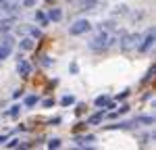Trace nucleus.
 I'll use <instances>...</instances> for the list:
<instances>
[{"label": "nucleus", "instance_id": "10", "mask_svg": "<svg viewBox=\"0 0 156 150\" xmlns=\"http://www.w3.org/2000/svg\"><path fill=\"white\" fill-rule=\"evenodd\" d=\"M9 54H11V46H0V61H4V59H9Z\"/></svg>", "mask_w": 156, "mask_h": 150}, {"label": "nucleus", "instance_id": "16", "mask_svg": "<svg viewBox=\"0 0 156 150\" xmlns=\"http://www.w3.org/2000/svg\"><path fill=\"white\" fill-rule=\"evenodd\" d=\"M36 19H37V21H40L42 25L48 23V19H46V15H44V12H36Z\"/></svg>", "mask_w": 156, "mask_h": 150}, {"label": "nucleus", "instance_id": "4", "mask_svg": "<svg viewBox=\"0 0 156 150\" xmlns=\"http://www.w3.org/2000/svg\"><path fill=\"white\" fill-rule=\"evenodd\" d=\"M154 38H156V31L154 29H148L146 38L140 40V42H142V44H140V50H142V52H148V50L152 48V44H154Z\"/></svg>", "mask_w": 156, "mask_h": 150}, {"label": "nucleus", "instance_id": "15", "mask_svg": "<svg viewBox=\"0 0 156 150\" xmlns=\"http://www.w3.org/2000/svg\"><path fill=\"white\" fill-rule=\"evenodd\" d=\"M36 102H37V96L31 94V96H27V98H25V106H34Z\"/></svg>", "mask_w": 156, "mask_h": 150}, {"label": "nucleus", "instance_id": "19", "mask_svg": "<svg viewBox=\"0 0 156 150\" xmlns=\"http://www.w3.org/2000/svg\"><path fill=\"white\" fill-rule=\"evenodd\" d=\"M19 111H21V106H12L11 111H9V115H11V117H17V115H19Z\"/></svg>", "mask_w": 156, "mask_h": 150}, {"label": "nucleus", "instance_id": "2", "mask_svg": "<svg viewBox=\"0 0 156 150\" xmlns=\"http://www.w3.org/2000/svg\"><path fill=\"white\" fill-rule=\"evenodd\" d=\"M90 29H92V23L85 21V19H79V21H75V23L69 27V34H71V36H81V34L90 31Z\"/></svg>", "mask_w": 156, "mask_h": 150}, {"label": "nucleus", "instance_id": "1", "mask_svg": "<svg viewBox=\"0 0 156 150\" xmlns=\"http://www.w3.org/2000/svg\"><path fill=\"white\" fill-rule=\"evenodd\" d=\"M112 42H115V38H110L104 29H100V36H96L92 42H90V48L100 52V50H106L108 46H112Z\"/></svg>", "mask_w": 156, "mask_h": 150}, {"label": "nucleus", "instance_id": "21", "mask_svg": "<svg viewBox=\"0 0 156 150\" xmlns=\"http://www.w3.org/2000/svg\"><path fill=\"white\" fill-rule=\"evenodd\" d=\"M19 146V140H12V142H9V148H17Z\"/></svg>", "mask_w": 156, "mask_h": 150}, {"label": "nucleus", "instance_id": "6", "mask_svg": "<svg viewBox=\"0 0 156 150\" xmlns=\"http://www.w3.org/2000/svg\"><path fill=\"white\" fill-rule=\"evenodd\" d=\"M19 6V0H2L0 2V11L2 12H12Z\"/></svg>", "mask_w": 156, "mask_h": 150}, {"label": "nucleus", "instance_id": "3", "mask_svg": "<svg viewBox=\"0 0 156 150\" xmlns=\"http://www.w3.org/2000/svg\"><path fill=\"white\" fill-rule=\"evenodd\" d=\"M140 40H142L140 34H129V36L121 38V48H123V50H129V48H133V46H137V42H140Z\"/></svg>", "mask_w": 156, "mask_h": 150}, {"label": "nucleus", "instance_id": "14", "mask_svg": "<svg viewBox=\"0 0 156 150\" xmlns=\"http://www.w3.org/2000/svg\"><path fill=\"white\" fill-rule=\"evenodd\" d=\"M96 2H98V0H83V4H81V11H87V9H92Z\"/></svg>", "mask_w": 156, "mask_h": 150}, {"label": "nucleus", "instance_id": "11", "mask_svg": "<svg viewBox=\"0 0 156 150\" xmlns=\"http://www.w3.org/2000/svg\"><path fill=\"white\" fill-rule=\"evenodd\" d=\"M135 123H144V125H152L154 123V117H137Z\"/></svg>", "mask_w": 156, "mask_h": 150}, {"label": "nucleus", "instance_id": "20", "mask_svg": "<svg viewBox=\"0 0 156 150\" xmlns=\"http://www.w3.org/2000/svg\"><path fill=\"white\" fill-rule=\"evenodd\" d=\"M129 111V106H127V104H121V109H119V112H117V115H121V112H127Z\"/></svg>", "mask_w": 156, "mask_h": 150}, {"label": "nucleus", "instance_id": "8", "mask_svg": "<svg viewBox=\"0 0 156 150\" xmlns=\"http://www.w3.org/2000/svg\"><path fill=\"white\" fill-rule=\"evenodd\" d=\"M102 119H104V109H102L100 112H96V115H92V117L87 119V123H90V125H98Z\"/></svg>", "mask_w": 156, "mask_h": 150}, {"label": "nucleus", "instance_id": "9", "mask_svg": "<svg viewBox=\"0 0 156 150\" xmlns=\"http://www.w3.org/2000/svg\"><path fill=\"white\" fill-rule=\"evenodd\" d=\"M48 19H50V21H60V19H62V12H60V9H50Z\"/></svg>", "mask_w": 156, "mask_h": 150}, {"label": "nucleus", "instance_id": "17", "mask_svg": "<svg viewBox=\"0 0 156 150\" xmlns=\"http://www.w3.org/2000/svg\"><path fill=\"white\" fill-rule=\"evenodd\" d=\"M48 148H60V140H58V138L50 140V142H48Z\"/></svg>", "mask_w": 156, "mask_h": 150}, {"label": "nucleus", "instance_id": "18", "mask_svg": "<svg viewBox=\"0 0 156 150\" xmlns=\"http://www.w3.org/2000/svg\"><path fill=\"white\" fill-rule=\"evenodd\" d=\"M21 48H23V50L31 48V40H29V38H25V40H21Z\"/></svg>", "mask_w": 156, "mask_h": 150}, {"label": "nucleus", "instance_id": "23", "mask_svg": "<svg viewBox=\"0 0 156 150\" xmlns=\"http://www.w3.org/2000/svg\"><path fill=\"white\" fill-rule=\"evenodd\" d=\"M31 34H34V38H42V31H40V29H34Z\"/></svg>", "mask_w": 156, "mask_h": 150}, {"label": "nucleus", "instance_id": "12", "mask_svg": "<svg viewBox=\"0 0 156 150\" xmlns=\"http://www.w3.org/2000/svg\"><path fill=\"white\" fill-rule=\"evenodd\" d=\"M60 104H62V106L75 104V96H62V98H60Z\"/></svg>", "mask_w": 156, "mask_h": 150}, {"label": "nucleus", "instance_id": "7", "mask_svg": "<svg viewBox=\"0 0 156 150\" xmlns=\"http://www.w3.org/2000/svg\"><path fill=\"white\" fill-rule=\"evenodd\" d=\"M15 21H17L15 17H6V19H2V21H0V31H2V34H4V31H9L12 25H15Z\"/></svg>", "mask_w": 156, "mask_h": 150}, {"label": "nucleus", "instance_id": "13", "mask_svg": "<svg viewBox=\"0 0 156 150\" xmlns=\"http://www.w3.org/2000/svg\"><path fill=\"white\" fill-rule=\"evenodd\" d=\"M108 100H110L108 96H98V98H96V106H106Z\"/></svg>", "mask_w": 156, "mask_h": 150}, {"label": "nucleus", "instance_id": "24", "mask_svg": "<svg viewBox=\"0 0 156 150\" xmlns=\"http://www.w3.org/2000/svg\"><path fill=\"white\" fill-rule=\"evenodd\" d=\"M6 142V136H0V144H4Z\"/></svg>", "mask_w": 156, "mask_h": 150}, {"label": "nucleus", "instance_id": "22", "mask_svg": "<svg viewBox=\"0 0 156 150\" xmlns=\"http://www.w3.org/2000/svg\"><path fill=\"white\" fill-rule=\"evenodd\" d=\"M34 4H36V0H25L23 2V6H34Z\"/></svg>", "mask_w": 156, "mask_h": 150}, {"label": "nucleus", "instance_id": "5", "mask_svg": "<svg viewBox=\"0 0 156 150\" xmlns=\"http://www.w3.org/2000/svg\"><path fill=\"white\" fill-rule=\"evenodd\" d=\"M17 73L21 75V77H29L31 75V65L27 61H23V59H19V62H17Z\"/></svg>", "mask_w": 156, "mask_h": 150}, {"label": "nucleus", "instance_id": "25", "mask_svg": "<svg viewBox=\"0 0 156 150\" xmlns=\"http://www.w3.org/2000/svg\"><path fill=\"white\" fill-rule=\"evenodd\" d=\"M0 2H2V0H0Z\"/></svg>", "mask_w": 156, "mask_h": 150}]
</instances>
